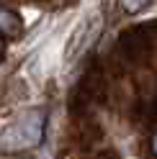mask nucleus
Here are the masks:
<instances>
[{"instance_id": "obj_3", "label": "nucleus", "mask_w": 157, "mask_h": 159, "mask_svg": "<svg viewBox=\"0 0 157 159\" xmlns=\"http://www.w3.org/2000/svg\"><path fill=\"white\" fill-rule=\"evenodd\" d=\"M150 5H152V0H119V8L126 13H142Z\"/></svg>"}, {"instance_id": "obj_2", "label": "nucleus", "mask_w": 157, "mask_h": 159, "mask_svg": "<svg viewBox=\"0 0 157 159\" xmlns=\"http://www.w3.org/2000/svg\"><path fill=\"white\" fill-rule=\"evenodd\" d=\"M98 23H101V21H98V16H88L83 23H77V28L72 31L70 41H67V52H64V59H67V62H70V59H75V57L80 54L88 44L93 41Z\"/></svg>"}, {"instance_id": "obj_4", "label": "nucleus", "mask_w": 157, "mask_h": 159, "mask_svg": "<svg viewBox=\"0 0 157 159\" xmlns=\"http://www.w3.org/2000/svg\"><path fill=\"white\" fill-rule=\"evenodd\" d=\"M152 149H155V154H157V134L152 136Z\"/></svg>"}, {"instance_id": "obj_1", "label": "nucleus", "mask_w": 157, "mask_h": 159, "mask_svg": "<svg viewBox=\"0 0 157 159\" xmlns=\"http://www.w3.org/2000/svg\"><path fill=\"white\" fill-rule=\"evenodd\" d=\"M41 126H44V113H39V111L18 116L16 121L8 123L5 131H3V146H5V152L28 149V146L39 144V139H41Z\"/></svg>"}]
</instances>
